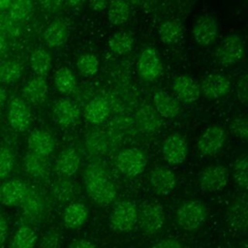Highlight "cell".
<instances>
[{
  "label": "cell",
  "mask_w": 248,
  "mask_h": 248,
  "mask_svg": "<svg viewBox=\"0 0 248 248\" xmlns=\"http://www.w3.org/2000/svg\"><path fill=\"white\" fill-rule=\"evenodd\" d=\"M153 101L156 110L165 118H174L180 112L179 103L166 91H156Z\"/></svg>",
  "instance_id": "22"
},
{
  "label": "cell",
  "mask_w": 248,
  "mask_h": 248,
  "mask_svg": "<svg viewBox=\"0 0 248 248\" xmlns=\"http://www.w3.org/2000/svg\"><path fill=\"white\" fill-rule=\"evenodd\" d=\"M69 36L67 23L62 19H55L46 27L43 34L44 41L49 47L62 46Z\"/></svg>",
  "instance_id": "20"
},
{
  "label": "cell",
  "mask_w": 248,
  "mask_h": 248,
  "mask_svg": "<svg viewBox=\"0 0 248 248\" xmlns=\"http://www.w3.org/2000/svg\"><path fill=\"white\" fill-rule=\"evenodd\" d=\"M54 84L60 93L68 95L74 91L77 85V79L69 68L61 67L55 73Z\"/></svg>",
  "instance_id": "29"
},
{
  "label": "cell",
  "mask_w": 248,
  "mask_h": 248,
  "mask_svg": "<svg viewBox=\"0 0 248 248\" xmlns=\"http://www.w3.org/2000/svg\"><path fill=\"white\" fill-rule=\"evenodd\" d=\"M110 50L118 55L129 52L133 47V38L126 32L115 33L108 42Z\"/></svg>",
  "instance_id": "33"
},
{
  "label": "cell",
  "mask_w": 248,
  "mask_h": 248,
  "mask_svg": "<svg viewBox=\"0 0 248 248\" xmlns=\"http://www.w3.org/2000/svg\"><path fill=\"white\" fill-rule=\"evenodd\" d=\"M108 5V0H89V6L93 11L101 12Z\"/></svg>",
  "instance_id": "47"
},
{
  "label": "cell",
  "mask_w": 248,
  "mask_h": 248,
  "mask_svg": "<svg viewBox=\"0 0 248 248\" xmlns=\"http://www.w3.org/2000/svg\"><path fill=\"white\" fill-rule=\"evenodd\" d=\"M109 113V106L106 99L102 97H96L91 100L84 109L85 118L93 123H102Z\"/></svg>",
  "instance_id": "25"
},
{
  "label": "cell",
  "mask_w": 248,
  "mask_h": 248,
  "mask_svg": "<svg viewBox=\"0 0 248 248\" xmlns=\"http://www.w3.org/2000/svg\"><path fill=\"white\" fill-rule=\"evenodd\" d=\"M226 132L219 125L208 127L197 141L198 151L204 156H212L219 152L226 141Z\"/></svg>",
  "instance_id": "8"
},
{
  "label": "cell",
  "mask_w": 248,
  "mask_h": 248,
  "mask_svg": "<svg viewBox=\"0 0 248 248\" xmlns=\"http://www.w3.org/2000/svg\"><path fill=\"white\" fill-rule=\"evenodd\" d=\"M55 141L53 137L45 130H34L28 138L30 151L43 156H48L54 149Z\"/></svg>",
  "instance_id": "21"
},
{
  "label": "cell",
  "mask_w": 248,
  "mask_h": 248,
  "mask_svg": "<svg viewBox=\"0 0 248 248\" xmlns=\"http://www.w3.org/2000/svg\"><path fill=\"white\" fill-rule=\"evenodd\" d=\"M24 213L30 218L40 216L44 210V202L42 198L34 191L28 190L23 202L20 204Z\"/></svg>",
  "instance_id": "32"
},
{
  "label": "cell",
  "mask_w": 248,
  "mask_h": 248,
  "mask_svg": "<svg viewBox=\"0 0 248 248\" xmlns=\"http://www.w3.org/2000/svg\"><path fill=\"white\" fill-rule=\"evenodd\" d=\"M23 167L29 175L34 177H42L48 170L47 156H43L29 150L24 157Z\"/></svg>",
  "instance_id": "26"
},
{
  "label": "cell",
  "mask_w": 248,
  "mask_h": 248,
  "mask_svg": "<svg viewBox=\"0 0 248 248\" xmlns=\"http://www.w3.org/2000/svg\"><path fill=\"white\" fill-rule=\"evenodd\" d=\"M149 181L153 192L157 195H168L175 188L177 178L170 168L160 166L151 170Z\"/></svg>",
  "instance_id": "11"
},
{
  "label": "cell",
  "mask_w": 248,
  "mask_h": 248,
  "mask_svg": "<svg viewBox=\"0 0 248 248\" xmlns=\"http://www.w3.org/2000/svg\"><path fill=\"white\" fill-rule=\"evenodd\" d=\"M24 98L31 103H41L47 95V83L42 76L30 78L25 84L23 90Z\"/></svg>",
  "instance_id": "24"
},
{
  "label": "cell",
  "mask_w": 248,
  "mask_h": 248,
  "mask_svg": "<svg viewBox=\"0 0 248 248\" xmlns=\"http://www.w3.org/2000/svg\"><path fill=\"white\" fill-rule=\"evenodd\" d=\"M66 3L69 5V6H72V7H75V6H78L79 5L80 3H82L84 0H65Z\"/></svg>",
  "instance_id": "49"
},
{
  "label": "cell",
  "mask_w": 248,
  "mask_h": 248,
  "mask_svg": "<svg viewBox=\"0 0 248 248\" xmlns=\"http://www.w3.org/2000/svg\"><path fill=\"white\" fill-rule=\"evenodd\" d=\"M218 35V23L214 16L209 15L202 16L195 22L193 37L201 46L212 44Z\"/></svg>",
  "instance_id": "13"
},
{
  "label": "cell",
  "mask_w": 248,
  "mask_h": 248,
  "mask_svg": "<svg viewBox=\"0 0 248 248\" xmlns=\"http://www.w3.org/2000/svg\"><path fill=\"white\" fill-rule=\"evenodd\" d=\"M53 116L60 126L70 127L78 121L79 110L74 102L64 98L55 103L53 107Z\"/></svg>",
  "instance_id": "18"
},
{
  "label": "cell",
  "mask_w": 248,
  "mask_h": 248,
  "mask_svg": "<svg viewBox=\"0 0 248 248\" xmlns=\"http://www.w3.org/2000/svg\"><path fill=\"white\" fill-rule=\"evenodd\" d=\"M14 0H0V7L2 10L8 9Z\"/></svg>",
  "instance_id": "48"
},
{
  "label": "cell",
  "mask_w": 248,
  "mask_h": 248,
  "mask_svg": "<svg viewBox=\"0 0 248 248\" xmlns=\"http://www.w3.org/2000/svg\"><path fill=\"white\" fill-rule=\"evenodd\" d=\"M164 159L170 165L182 164L188 155V143L179 134H171L166 138L162 145Z\"/></svg>",
  "instance_id": "10"
},
{
  "label": "cell",
  "mask_w": 248,
  "mask_h": 248,
  "mask_svg": "<svg viewBox=\"0 0 248 248\" xmlns=\"http://www.w3.org/2000/svg\"><path fill=\"white\" fill-rule=\"evenodd\" d=\"M207 208L201 201H188L176 211V222L185 231H194L205 222Z\"/></svg>",
  "instance_id": "2"
},
{
  "label": "cell",
  "mask_w": 248,
  "mask_h": 248,
  "mask_svg": "<svg viewBox=\"0 0 248 248\" xmlns=\"http://www.w3.org/2000/svg\"><path fill=\"white\" fill-rule=\"evenodd\" d=\"M201 89L205 97L209 99H218L230 92L231 81L228 77L223 74L212 73L202 78Z\"/></svg>",
  "instance_id": "12"
},
{
  "label": "cell",
  "mask_w": 248,
  "mask_h": 248,
  "mask_svg": "<svg viewBox=\"0 0 248 248\" xmlns=\"http://www.w3.org/2000/svg\"><path fill=\"white\" fill-rule=\"evenodd\" d=\"M69 247H71V248H90V247H95V244L88 239L80 238V239H75L69 245Z\"/></svg>",
  "instance_id": "45"
},
{
  "label": "cell",
  "mask_w": 248,
  "mask_h": 248,
  "mask_svg": "<svg viewBox=\"0 0 248 248\" xmlns=\"http://www.w3.org/2000/svg\"><path fill=\"white\" fill-rule=\"evenodd\" d=\"M227 217L230 225L235 230H248V195H241L232 201L228 208Z\"/></svg>",
  "instance_id": "14"
},
{
  "label": "cell",
  "mask_w": 248,
  "mask_h": 248,
  "mask_svg": "<svg viewBox=\"0 0 248 248\" xmlns=\"http://www.w3.org/2000/svg\"><path fill=\"white\" fill-rule=\"evenodd\" d=\"M165 222V212L163 206L156 202H146L140 216V224L145 235H152L159 232Z\"/></svg>",
  "instance_id": "6"
},
{
  "label": "cell",
  "mask_w": 248,
  "mask_h": 248,
  "mask_svg": "<svg viewBox=\"0 0 248 248\" xmlns=\"http://www.w3.org/2000/svg\"><path fill=\"white\" fill-rule=\"evenodd\" d=\"M130 16V7L126 0H110L108 8V19L115 26L124 24Z\"/></svg>",
  "instance_id": "27"
},
{
  "label": "cell",
  "mask_w": 248,
  "mask_h": 248,
  "mask_svg": "<svg viewBox=\"0 0 248 248\" xmlns=\"http://www.w3.org/2000/svg\"><path fill=\"white\" fill-rule=\"evenodd\" d=\"M163 70V66L157 51L152 47L144 48L137 61V73L140 78L152 81L157 78Z\"/></svg>",
  "instance_id": "9"
},
{
  "label": "cell",
  "mask_w": 248,
  "mask_h": 248,
  "mask_svg": "<svg viewBox=\"0 0 248 248\" xmlns=\"http://www.w3.org/2000/svg\"><path fill=\"white\" fill-rule=\"evenodd\" d=\"M245 52L242 39L236 35H229L220 43L216 50V59L223 66H231L241 60Z\"/></svg>",
  "instance_id": "3"
},
{
  "label": "cell",
  "mask_w": 248,
  "mask_h": 248,
  "mask_svg": "<svg viewBox=\"0 0 248 248\" xmlns=\"http://www.w3.org/2000/svg\"><path fill=\"white\" fill-rule=\"evenodd\" d=\"M231 133L242 140H248V116L240 115L234 117L230 124Z\"/></svg>",
  "instance_id": "39"
},
{
  "label": "cell",
  "mask_w": 248,
  "mask_h": 248,
  "mask_svg": "<svg viewBox=\"0 0 248 248\" xmlns=\"http://www.w3.org/2000/svg\"><path fill=\"white\" fill-rule=\"evenodd\" d=\"M13 169V154L6 146L1 148L0 152V175L5 179L12 171Z\"/></svg>",
  "instance_id": "40"
},
{
  "label": "cell",
  "mask_w": 248,
  "mask_h": 248,
  "mask_svg": "<svg viewBox=\"0 0 248 248\" xmlns=\"http://www.w3.org/2000/svg\"><path fill=\"white\" fill-rule=\"evenodd\" d=\"M236 96L241 103L248 102V73L242 74L236 81Z\"/></svg>",
  "instance_id": "41"
},
{
  "label": "cell",
  "mask_w": 248,
  "mask_h": 248,
  "mask_svg": "<svg viewBox=\"0 0 248 248\" xmlns=\"http://www.w3.org/2000/svg\"><path fill=\"white\" fill-rule=\"evenodd\" d=\"M84 184L88 196L100 206L108 205L116 197V189L101 166L91 165L87 168Z\"/></svg>",
  "instance_id": "1"
},
{
  "label": "cell",
  "mask_w": 248,
  "mask_h": 248,
  "mask_svg": "<svg viewBox=\"0 0 248 248\" xmlns=\"http://www.w3.org/2000/svg\"><path fill=\"white\" fill-rule=\"evenodd\" d=\"M33 10L32 0H14L9 7V15L15 21L27 18Z\"/></svg>",
  "instance_id": "35"
},
{
  "label": "cell",
  "mask_w": 248,
  "mask_h": 248,
  "mask_svg": "<svg viewBox=\"0 0 248 248\" xmlns=\"http://www.w3.org/2000/svg\"><path fill=\"white\" fill-rule=\"evenodd\" d=\"M37 234L35 231L27 226L18 228L15 233L11 246L13 248H30L36 244Z\"/></svg>",
  "instance_id": "31"
},
{
  "label": "cell",
  "mask_w": 248,
  "mask_h": 248,
  "mask_svg": "<svg viewBox=\"0 0 248 248\" xmlns=\"http://www.w3.org/2000/svg\"><path fill=\"white\" fill-rule=\"evenodd\" d=\"M77 68L82 76L92 77L99 70V60L94 54H83L78 58Z\"/></svg>",
  "instance_id": "37"
},
{
  "label": "cell",
  "mask_w": 248,
  "mask_h": 248,
  "mask_svg": "<svg viewBox=\"0 0 248 248\" xmlns=\"http://www.w3.org/2000/svg\"><path fill=\"white\" fill-rule=\"evenodd\" d=\"M88 208L81 202H72L64 210L63 221L67 228L78 229L83 226L88 219Z\"/></svg>",
  "instance_id": "23"
},
{
  "label": "cell",
  "mask_w": 248,
  "mask_h": 248,
  "mask_svg": "<svg viewBox=\"0 0 248 248\" xmlns=\"http://www.w3.org/2000/svg\"><path fill=\"white\" fill-rule=\"evenodd\" d=\"M155 247L159 248H180L182 247V243L174 238H165L159 240L157 243L154 244Z\"/></svg>",
  "instance_id": "42"
},
{
  "label": "cell",
  "mask_w": 248,
  "mask_h": 248,
  "mask_svg": "<svg viewBox=\"0 0 248 248\" xmlns=\"http://www.w3.org/2000/svg\"><path fill=\"white\" fill-rule=\"evenodd\" d=\"M43 8L48 12H56L60 9L62 0H40Z\"/></svg>",
  "instance_id": "43"
},
{
  "label": "cell",
  "mask_w": 248,
  "mask_h": 248,
  "mask_svg": "<svg viewBox=\"0 0 248 248\" xmlns=\"http://www.w3.org/2000/svg\"><path fill=\"white\" fill-rule=\"evenodd\" d=\"M21 76V66L16 60H8L1 65L0 78L4 83H13Z\"/></svg>",
  "instance_id": "36"
},
{
  "label": "cell",
  "mask_w": 248,
  "mask_h": 248,
  "mask_svg": "<svg viewBox=\"0 0 248 248\" xmlns=\"http://www.w3.org/2000/svg\"><path fill=\"white\" fill-rule=\"evenodd\" d=\"M8 118L11 127L16 131L21 132L28 128L31 113L23 99L16 97L10 102Z\"/></svg>",
  "instance_id": "16"
},
{
  "label": "cell",
  "mask_w": 248,
  "mask_h": 248,
  "mask_svg": "<svg viewBox=\"0 0 248 248\" xmlns=\"http://www.w3.org/2000/svg\"><path fill=\"white\" fill-rule=\"evenodd\" d=\"M1 102H2V104L5 102V91H4V89H2V91H1Z\"/></svg>",
  "instance_id": "50"
},
{
  "label": "cell",
  "mask_w": 248,
  "mask_h": 248,
  "mask_svg": "<svg viewBox=\"0 0 248 248\" xmlns=\"http://www.w3.org/2000/svg\"><path fill=\"white\" fill-rule=\"evenodd\" d=\"M27 193L28 188L24 182L18 179H10L2 184L0 194L1 202L8 206L19 205Z\"/></svg>",
  "instance_id": "17"
},
{
  "label": "cell",
  "mask_w": 248,
  "mask_h": 248,
  "mask_svg": "<svg viewBox=\"0 0 248 248\" xmlns=\"http://www.w3.org/2000/svg\"><path fill=\"white\" fill-rule=\"evenodd\" d=\"M8 222L5 219V216L2 215L1 216V222H0V243H1V247L4 246L5 241H6V237L8 234Z\"/></svg>",
  "instance_id": "44"
},
{
  "label": "cell",
  "mask_w": 248,
  "mask_h": 248,
  "mask_svg": "<svg viewBox=\"0 0 248 248\" xmlns=\"http://www.w3.org/2000/svg\"><path fill=\"white\" fill-rule=\"evenodd\" d=\"M234 182L242 189L248 190V156L238 157L232 167Z\"/></svg>",
  "instance_id": "34"
},
{
  "label": "cell",
  "mask_w": 248,
  "mask_h": 248,
  "mask_svg": "<svg viewBox=\"0 0 248 248\" xmlns=\"http://www.w3.org/2000/svg\"><path fill=\"white\" fill-rule=\"evenodd\" d=\"M53 196L60 202L71 201L75 196V185L71 181L61 179L53 185Z\"/></svg>",
  "instance_id": "38"
},
{
  "label": "cell",
  "mask_w": 248,
  "mask_h": 248,
  "mask_svg": "<svg viewBox=\"0 0 248 248\" xmlns=\"http://www.w3.org/2000/svg\"><path fill=\"white\" fill-rule=\"evenodd\" d=\"M182 26L177 20H166L158 29L161 41L167 45H172L179 42L182 37Z\"/></svg>",
  "instance_id": "28"
},
{
  "label": "cell",
  "mask_w": 248,
  "mask_h": 248,
  "mask_svg": "<svg viewBox=\"0 0 248 248\" xmlns=\"http://www.w3.org/2000/svg\"><path fill=\"white\" fill-rule=\"evenodd\" d=\"M147 164L143 152L137 148H128L118 153L115 158V166L123 174L127 176H137L140 174Z\"/></svg>",
  "instance_id": "4"
},
{
  "label": "cell",
  "mask_w": 248,
  "mask_h": 248,
  "mask_svg": "<svg viewBox=\"0 0 248 248\" xmlns=\"http://www.w3.org/2000/svg\"><path fill=\"white\" fill-rule=\"evenodd\" d=\"M172 89L178 98L186 103L193 104L201 96V86L189 76L178 75L172 80Z\"/></svg>",
  "instance_id": "15"
},
{
  "label": "cell",
  "mask_w": 248,
  "mask_h": 248,
  "mask_svg": "<svg viewBox=\"0 0 248 248\" xmlns=\"http://www.w3.org/2000/svg\"><path fill=\"white\" fill-rule=\"evenodd\" d=\"M229 181L228 169L222 165H211L199 174L200 187L209 193L218 192L225 188Z\"/></svg>",
  "instance_id": "5"
},
{
  "label": "cell",
  "mask_w": 248,
  "mask_h": 248,
  "mask_svg": "<svg viewBox=\"0 0 248 248\" xmlns=\"http://www.w3.org/2000/svg\"><path fill=\"white\" fill-rule=\"evenodd\" d=\"M138 221L136 205L129 201L119 202L112 210L109 223L111 227L119 232H127L134 228Z\"/></svg>",
  "instance_id": "7"
},
{
  "label": "cell",
  "mask_w": 248,
  "mask_h": 248,
  "mask_svg": "<svg viewBox=\"0 0 248 248\" xmlns=\"http://www.w3.org/2000/svg\"><path fill=\"white\" fill-rule=\"evenodd\" d=\"M58 236L56 233H48L47 235L45 236V238L43 239V243L41 246L44 247H53V246H57L58 244Z\"/></svg>",
  "instance_id": "46"
},
{
  "label": "cell",
  "mask_w": 248,
  "mask_h": 248,
  "mask_svg": "<svg viewBox=\"0 0 248 248\" xmlns=\"http://www.w3.org/2000/svg\"><path fill=\"white\" fill-rule=\"evenodd\" d=\"M80 158L74 148H67L60 152L55 162V170L62 177L72 176L79 168Z\"/></svg>",
  "instance_id": "19"
},
{
  "label": "cell",
  "mask_w": 248,
  "mask_h": 248,
  "mask_svg": "<svg viewBox=\"0 0 248 248\" xmlns=\"http://www.w3.org/2000/svg\"><path fill=\"white\" fill-rule=\"evenodd\" d=\"M30 66L37 76H46L51 68V56L45 48H37L31 55Z\"/></svg>",
  "instance_id": "30"
}]
</instances>
